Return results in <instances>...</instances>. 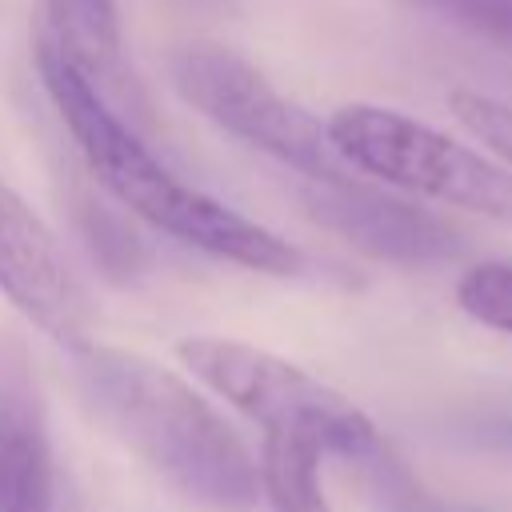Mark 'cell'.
Wrapping results in <instances>:
<instances>
[{
  "mask_svg": "<svg viewBox=\"0 0 512 512\" xmlns=\"http://www.w3.org/2000/svg\"><path fill=\"white\" fill-rule=\"evenodd\" d=\"M72 380L92 420L188 504L204 512H252L264 500L260 460L176 372L92 340L72 352Z\"/></svg>",
  "mask_w": 512,
  "mask_h": 512,
  "instance_id": "1",
  "label": "cell"
},
{
  "mask_svg": "<svg viewBox=\"0 0 512 512\" xmlns=\"http://www.w3.org/2000/svg\"><path fill=\"white\" fill-rule=\"evenodd\" d=\"M40 84L64 120L88 176L132 216L148 220L156 232L200 248L216 260L268 272L296 276L304 272V252L276 236L272 228L248 220L244 212L220 204L216 196L184 184L140 136L132 120H124L88 80H80L68 64L36 48Z\"/></svg>",
  "mask_w": 512,
  "mask_h": 512,
  "instance_id": "2",
  "label": "cell"
},
{
  "mask_svg": "<svg viewBox=\"0 0 512 512\" xmlns=\"http://www.w3.org/2000/svg\"><path fill=\"white\" fill-rule=\"evenodd\" d=\"M328 140L348 168L400 192L512 220V168L408 112L384 104H344L328 116Z\"/></svg>",
  "mask_w": 512,
  "mask_h": 512,
  "instance_id": "3",
  "label": "cell"
},
{
  "mask_svg": "<svg viewBox=\"0 0 512 512\" xmlns=\"http://www.w3.org/2000/svg\"><path fill=\"white\" fill-rule=\"evenodd\" d=\"M180 364L216 396L256 420L264 432H308L328 456L360 464L384 440L376 424L308 368L228 336H188L176 344Z\"/></svg>",
  "mask_w": 512,
  "mask_h": 512,
  "instance_id": "4",
  "label": "cell"
},
{
  "mask_svg": "<svg viewBox=\"0 0 512 512\" xmlns=\"http://www.w3.org/2000/svg\"><path fill=\"white\" fill-rule=\"evenodd\" d=\"M176 92L220 132L296 168L308 180L344 176L348 164L308 108L288 100L256 64L220 44H188L172 56Z\"/></svg>",
  "mask_w": 512,
  "mask_h": 512,
  "instance_id": "5",
  "label": "cell"
},
{
  "mask_svg": "<svg viewBox=\"0 0 512 512\" xmlns=\"http://www.w3.org/2000/svg\"><path fill=\"white\" fill-rule=\"evenodd\" d=\"M300 204L324 232L384 264L428 268V264H448L464 252L460 228L448 224L440 212L420 208L388 188L364 184L348 172L328 180H308L300 188Z\"/></svg>",
  "mask_w": 512,
  "mask_h": 512,
  "instance_id": "6",
  "label": "cell"
},
{
  "mask_svg": "<svg viewBox=\"0 0 512 512\" xmlns=\"http://www.w3.org/2000/svg\"><path fill=\"white\" fill-rule=\"evenodd\" d=\"M0 292L68 356L92 344L96 308L48 224L0 184Z\"/></svg>",
  "mask_w": 512,
  "mask_h": 512,
  "instance_id": "7",
  "label": "cell"
},
{
  "mask_svg": "<svg viewBox=\"0 0 512 512\" xmlns=\"http://www.w3.org/2000/svg\"><path fill=\"white\" fill-rule=\"evenodd\" d=\"M36 48L88 80L124 120L140 128L144 100L124 64V32L116 0H40Z\"/></svg>",
  "mask_w": 512,
  "mask_h": 512,
  "instance_id": "8",
  "label": "cell"
},
{
  "mask_svg": "<svg viewBox=\"0 0 512 512\" xmlns=\"http://www.w3.org/2000/svg\"><path fill=\"white\" fill-rule=\"evenodd\" d=\"M56 476L40 396L24 356L0 344V512H52Z\"/></svg>",
  "mask_w": 512,
  "mask_h": 512,
  "instance_id": "9",
  "label": "cell"
},
{
  "mask_svg": "<svg viewBox=\"0 0 512 512\" xmlns=\"http://www.w3.org/2000/svg\"><path fill=\"white\" fill-rule=\"evenodd\" d=\"M324 444L308 432H264L260 492L272 512H332L320 484Z\"/></svg>",
  "mask_w": 512,
  "mask_h": 512,
  "instance_id": "10",
  "label": "cell"
},
{
  "mask_svg": "<svg viewBox=\"0 0 512 512\" xmlns=\"http://www.w3.org/2000/svg\"><path fill=\"white\" fill-rule=\"evenodd\" d=\"M456 304L476 324L512 336V260L472 264L456 280Z\"/></svg>",
  "mask_w": 512,
  "mask_h": 512,
  "instance_id": "11",
  "label": "cell"
},
{
  "mask_svg": "<svg viewBox=\"0 0 512 512\" xmlns=\"http://www.w3.org/2000/svg\"><path fill=\"white\" fill-rule=\"evenodd\" d=\"M76 224H80V236H84L88 252H92L112 276H132V272H140L144 248H140V240L116 220V212H108V208L96 204V200H80V204H76Z\"/></svg>",
  "mask_w": 512,
  "mask_h": 512,
  "instance_id": "12",
  "label": "cell"
},
{
  "mask_svg": "<svg viewBox=\"0 0 512 512\" xmlns=\"http://www.w3.org/2000/svg\"><path fill=\"white\" fill-rule=\"evenodd\" d=\"M360 468L368 472V484H372V496L380 500L384 512H448L436 496H428L420 488V480L404 468V460H396L384 444L360 460Z\"/></svg>",
  "mask_w": 512,
  "mask_h": 512,
  "instance_id": "13",
  "label": "cell"
},
{
  "mask_svg": "<svg viewBox=\"0 0 512 512\" xmlns=\"http://www.w3.org/2000/svg\"><path fill=\"white\" fill-rule=\"evenodd\" d=\"M448 108L480 144H488L512 168V104L472 92V88H456L448 92Z\"/></svg>",
  "mask_w": 512,
  "mask_h": 512,
  "instance_id": "14",
  "label": "cell"
},
{
  "mask_svg": "<svg viewBox=\"0 0 512 512\" xmlns=\"http://www.w3.org/2000/svg\"><path fill=\"white\" fill-rule=\"evenodd\" d=\"M492 44L512 48V0H424Z\"/></svg>",
  "mask_w": 512,
  "mask_h": 512,
  "instance_id": "15",
  "label": "cell"
}]
</instances>
